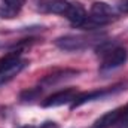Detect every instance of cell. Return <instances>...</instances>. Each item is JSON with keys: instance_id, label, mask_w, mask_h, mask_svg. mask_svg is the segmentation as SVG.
Instances as JSON below:
<instances>
[{"instance_id": "obj_11", "label": "cell", "mask_w": 128, "mask_h": 128, "mask_svg": "<svg viewBox=\"0 0 128 128\" xmlns=\"http://www.w3.org/2000/svg\"><path fill=\"white\" fill-rule=\"evenodd\" d=\"M39 94H40L39 90H30V91H26V92L21 94V100H24V101H27V100H34Z\"/></svg>"}, {"instance_id": "obj_6", "label": "cell", "mask_w": 128, "mask_h": 128, "mask_svg": "<svg viewBox=\"0 0 128 128\" xmlns=\"http://www.w3.org/2000/svg\"><path fill=\"white\" fill-rule=\"evenodd\" d=\"M122 109L124 107H118L115 110H110L107 113H104L101 118H98L96 121V127L97 128H110V127H116V124L121 119L122 115Z\"/></svg>"}, {"instance_id": "obj_2", "label": "cell", "mask_w": 128, "mask_h": 128, "mask_svg": "<svg viewBox=\"0 0 128 128\" xmlns=\"http://www.w3.org/2000/svg\"><path fill=\"white\" fill-rule=\"evenodd\" d=\"M96 39V36H82V34H68V36H63L58 37L55 40V45L63 49V51H68V52H74V51H82L85 48H88L92 40Z\"/></svg>"}, {"instance_id": "obj_10", "label": "cell", "mask_w": 128, "mask_h": 128, "mask_svg": "<svg viewBox=\"0 0 128 128\" xmlns=\"http://www.w3.org/2000/svg\"><path fill=\"white\" fill-rule=\"evenodd\" d=\"M116 128H128V104L122 109V115L119 122L116 124Z\"/></svg>"}, {"instance_id": "obj_5", "label": "cell", "mask_w": 128, "mask_h": 128, "mask_svg": "<svg viewBox=\"0 0 128 128\" xmlns=\"http://www.w3.org/2000/svg\"><path fill=\"white\" fill-rule=\"evenodd\" d=\"M116 90L113 88H109V90H101V91H92V92H85V94H79L76 96V98L72 101V109H76L88 101H92V100H97V98H103V97L109 96V94H113Z\"/></svg>"}, {"instance_id": "obj_4", "label": "cell", "mask_w": 128, "mask_h": 128, "mask_svg": "<svg viewBox=\"0 0 128 128\" xmlns=\"http://www.w3.org/2000/svg\"><path fill=\"white\" fill-rule=\"evenodd\" d=\"M76 91L74 90H63V91H58L52 96H49L43 103L42 106L43 107H57V106H63L67 103H72L74 98H76Z\"/></svg>"}, {"instance_id": "obj_1", "label": "cell", "mask_w": 128, "mask_h": 128, "mask_svg": "<svg viewBox=\"0 0 128 128\" xmlns=\"http://www.w3.org/2000/svg\"><path fill=\"white\" fill-rule=\"evenodd\" d=\"M27 67V61L20 58L18 54H9L0 58V86L10 82Z\"/></svg>"}, {"instance_id": "obj_9", "label": "cell", "mask_w": 128, "mask_h": 128, "mask_svg": "<svg viewBox=\"0 0 128 128\" xmlns=\"http://www.w3.org/2000/svg\"><path fill=\"white\" fill-rule=\"evenodd\" d=\"M3 2L6 4V9L10 10L12 14H15L16 10H20L24 6V3H26V0H3Z\"/></svg>"}, {"instance_id": "obj_12", "label": "cell", "mask_w": 128, "mask_h": 128, "mask_svg": "<svg viewBox=\"0 0 128 128\" xmlns=\"http://www.w3.org/2000/svg\"><path fill=\"white\" fill-rule=\"evenodd\" d=\"M119 8H121V10H122V12L128 14V0H122V2H121V4H119Z\"/></svg>"}, {"instance_id": "obj_3", "label": "cell", "mask_w": 128, "mask_h": 128, "mask_svg": "<svg viewBox=\"0 0 128 128\" xmlns=\"http://www.w3.org/2000/svg\"><path fill=\"white\" fill-rule=\"evenodd\" d=\"M127 58H128L127 49L125 48H121V46H115V48L106 51L100 68L101 70H113V68H118L122 64H125Z\"/></svg>"}, {"instance_id": "obj_7", "label": "cell", "mask_w": 128, "mask_h": 128, "mask_svg": "<svg viewBox=\"0 0 128 128\" xmlns=\"http://www.w3.org/2000/svg\"><path fill=\"white\" fill-rule=\"evenodd\" d=\"M73 26H78V27H80L84 22H85V20H86V12H85V9L80 6V4H72L70 3V8H68V10H67V14L64 15Z\"/></svg>"}, {"instance_id": "obj_8", "label": "cell", "mask_w": 128, "mask_h": 128, "mask_svg": "<svg viewBox=\"0 0 128 128\" xmlns=\"http://www.w3.org/2000/svg\"><path fill=\"white\" fill-rule=\"evenodd\" d=\"M70 8V3L66 0H52L46 4V10L52 12V14H58V15H66L67 10Z\"/></svg>"}]
</instances>
